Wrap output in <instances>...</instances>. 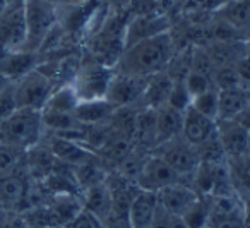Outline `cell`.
I'll use <instances>...</instances> for the list:
<instances>
[{
    "mask_svg": "<svg viewBox=\"0 0 250 228\" xmlns=\"http://www.w3.org/2000/svg\"><path fill=\"white\" fill-rule=\"evenodd\" d=\"M177 53L171 33H163L125 48L115 66V72L134 77H151L165 72Z\"/></svg>",
    "mask_w": 250,
    "mask_h": 228,
    "instance_id": "1",
    "label": "cell"
},
{
    "mask_svg": "<svg viewBox=\"0 0 250 228\" xmlns=\"http://www.w3.org/2000/svg\"><path fill=\"white\" fill-rule=\"evenodd\" d=\"M129 12L110 11L104 21L83 42V57L91 62L115 67L125 50V28Z\"/></svg>",
    "mask_w": 250,
    "mask_h": 228,
    "instance_id": "2",
    "label": "cell"
},
{
    "mask_svg": "<svg viewBox=\"0 0 250 228\" xmlns=\"http://www.w3.org/2000/svg\"><path fill=\"white\" fill-rule=\"evenodd\" d=\"M45 136L43 118L40 110L18 108L5 120L0 122V144L12 146L21 151H28L40 144Z\"/></svg>",
    "mask_w": 250,
    "mask_h": 228,
    "instance_id": "3",
    "label": "cell"
},
{
    "mask_svg": "<svg viewBox=\"0 0 250 228\" xmlns=\"http://www.w3.org/2000/svg\"><path fill=\"white\" fill-rule=\"evenodd\" d=\"M26 46L24 50L38 52L46 36L59 24V9L46 0H24Z\"/></svg>",
    "mask_w": 250,
    "mask_h": 228,
    "instance_id": "4",
    "label": "cell"
},
{
    "mask_svg": "<svg viewBox=\"0 0 250 228\" xmlns=\"http://www.w3.org/2000/svg\"><path fill=\"white\" fill-rule=\"evenodd\" d=\"M113 76L115 67L101 66V64L91 62L83 57V64L74 76L70 86L74 88L79 101L104 100Z\"/></svg>",
    "mask_w": 250,
    "mask_h": 228,
    "instance_id": "5",
    "label": "cell"
},
{
    "mask_svg": "<svg viewBox=\"0 0 250 228\" xmlns=\"http://www.w3.org/2000/svg\"><path fill=\"white\" fill-rule=\"evenodd\" d=\"M55 88L57 84L53 83L52 77L36 67L14 83V96L18 108H31V110L42 112Z\"/></svg>",
    "mask_w": 250,
    "mask_h": 228,
    "instance_id": "6",
    "label": "cell"
},
{
    "mask_svg": "<svg viewBox=\"0 0 250 228\" xmlns=\"http://www.w3.org/2000/svg\"><path fill=\"white\" fill-rule=\"evenodd\" d=\"M171 26H173V18L167 9L129 16V23L125 28V48L144 42V40L168 33Z\"/></svg>",
    "mask_w": 250,
    "mask_h": 228,
    "instance_id": "7",
    "label": "cell"
},
{
    "mask_svg": "<svg viewBox=\"0 0 250 228\" xmlns=\"http://www.w3.org/2000/svg\"><path fill=\"white\" fill-rule=\"evenodd\" d=\"M153 153L163 158L190 185L192 175L197 170V166L201 165V158H199V151L195 146H192L182 136H178L171 141L160 144Z\"/></svg>",
    "mask_w": 250,
    "mask_h": 228,
    "instance_id": "8",
    "label": "cell"
},
{
    "mask_svg": "<svg viewBox=\"0 0 250 228\" xmlns=\"http://www.w3.org/2000/svg\"><path fill=\"white\" fill-rule=\"evenodd\" d=\"M26 36L24 2H12L0 12V50L5 53L24 50Z\"/></svg>",
    "mask_w": 250,
    "mask_h": 228,
    "instance_id": "9",
    "label": "cell"
},
{
    "mask_svg": "<svg viewBox=\"0 0 250 228\" xmlns=\"http://www.w3.org/2000/svg\"><path fill=\"white\" fill-rule=\"evenodd\" d=\"M136 183L141 190L158 194L160 190H163L165 187H168V185H173V183H187V182H185L184 177L178 175L163 158H160L158 155L151 153L146 161H144L139 175H137Z\"/></svg>",
    "mask_w": 250,
    "mask_h": 228,
    "instance_id": "10",
    "label": "cell"
},
{
    "mask_svg": "<svg viewBox=\"0 0 250 228\" xmlns=\"http://www.w3.org/2000/svg\"><path fill=\"white\" fill-rule=\"evenodd\" d=\"M29 189L31 179L24 168L11 175L0 177V211L21 214L28 207Z\"/></svg>",
    "mask_w": 250,
    "mask_h": 228,
    "instance_id": "11",
    "label": "cell"
},
{
    "mask_svg": "<svg viewBox=\"0 0 250 228\" xmlns=\"http://www.w3.org/2000/svg\"><path fill=\"white\" fill-rule=\"evenodd\" d=\"M147 77H134L115 72L106 100L117 108H141Z\"/></svg>",
    "mask_w": 250,
    "mask_h": 228,
    "instance_id": "12",
    "label": "cell"
},
{
    "mask_svg": "<svg viewBox=\"0 0 250 228\" xmlns=\"http://www.w3.org/2000/svg\"><path fill=\"white\" fill-rule=\"evenodd\" d=\"M42 142L52 151V155L59 161L70 166L84 165V163H87L89 160H93L96 156V153H93L89 148H86L81 142L69 137H62V136L57 134H50V132H45Z\"/></svg>",
    "mask_w": 250,
    "mask_h": 228,
    "instance_id": "13",
    "label": "cell"
},
{
    "mask_svg": "<svg viewBox=\"0 0 250 228\" xmlns=\"http://www.w3.org/2000/svg\"><path fill=\"white\" fill-rule=\"evenodd\" d=\"M216 136L228 160L242 158L250 144V134L235 120H216Z\"/></svg>",
    "mask_w": 250,
    "mask_h": 228,
    "instance_id": "14",
    "label": "cell"
},
{
    "mask_svg": "<svg viewBox=\"0 0 250 228\" xmlns=\"http://www.w3.org/2000/svg\"><path fill=\"white\" fill-rule=\"evenodd\" d=\"M216 136V120L199 114L192 107L184 112V124H182V137L192 146L199 148L211 137Z\"/></svg>",
    "mask_w": 250,
    "mask_h": 228,
    "instance_id": "15",
    "label": "cell"
},
{
    "mask_svg": "<svg viewBox=\"0 0 250 228\" xmlns=\"http://www.w3.org/2000/svg\"><path fill=\"white\" fill-rule=\"evenodd\" d=\"M197 197L199 194L187 183H173L158 192L160 206L177 218H180L197 201Z\"/></svg>",
    "mask_w": 250,
    "mask_h": 228,
    "instance_id": "16",
    "label": "cell"
},
{
    "mask_svg": "<svg viewBox=\"0 0 250 228\" xmlns=\"http://www.w3.org/2000/svg\"><path fill=\"white\" fill-rule=\"evenodd\" d=\"M81 199H83L84 209L94 214L101 223H104V227L110 228L111 216H113V206H111V194L110 189H108L106 180L83 190Z\"/></svg>",
    "mask_w": 250,
    "mask_h": 228,
    "instance_id": "17",
    "label": "cell"
},
{
    "mask_svg": "<svg viewBox=\"0 0 250 228\" xmlns=\"http://www.w3.org/2000/svg\"><path fill=\"white\" fill-rule=\"evenodd\" d=\"M38 52H29V50H19V52H9L0 57V74L5 76L9 81L16 83L22 76L31 72L33 69L40 66Z\"/></svg>",
    "mask_w": 250,
    "mask_h": 228,
    "instance_id": "18",
    "label": "cell"
},
{
    "mask_svg": "<svg viewBox=\"0 0 250 228\" xmlns=\"http://www.w3.org/2000/svg\"><path fill=\"white\" fill-rule=\"evenodd\" d=\"M160 207L158 194L139 190L130 204L129 214H127V225L129 228H151L156 211Z\"/></svg>",
    "mask_w": 250,
    "mask_h": 228,
    "instance_id": "19",
    "label": "cell"
},
{
    "mask_svg": "<svg viewBox=\"0 0 250 228\" xmlns=\"http://www.w3.org/2000/svg\"><path fill=\"white\" fill-rule=\"evenodd\" d=\"M212 14L228 23L243 42L250 38V0H229Z\"/></svg>",
    "mask_w": 250,
    "mask_h": 228,
    "instance_id": "20",
    "label": "cell"
},
{
    "mask_svg": "<svg viewBox=\"0 0 250 228\" xmlns=\"http://www.w3.org/2000/svg\"><path fill=\"white\" fill-rule=\"evenodd\" d=\"M117 112V107L104 100L79 101L74 110V118L83 125H103L108 124Z\"/></svg>",
    "mask_w": 250,
    "mask_h": 228,
    "instance_id": "21",
    "label": "cell"
},
{
    "mask_svg": "<svg viewBox=\"0 0 250 228\" xmlns=\"http://www.w3.org/2000/svg\"><path fill=\"white\" fill-rule=\"evenodd\" d=\"M250 105V90L238 86L218 90V120H233Z\"/></svg>",
    "mask_w": 250,
    "mask_h": 228,
    "instance_id": "22",
    "label": "cell"
},
{
    "mask_svg": "<svg viewBox=\"0 0 250 228\" xmlns=\"http://www.w3.org/2000/svg\"><path fill=\"white\" fill-rule=\"evenodd\" d=\"M173 83L175 81L171 79L167 72H158V74H154V76L147 77L141 108H153V110H158V108L165 107V105L168 103V98H170Z\"/></svg>",
    "mask_w": 250,
    "mask_h": 228,
    "instance_id": "23",
    "label": "cell"
},
{
    "mask_svg": "<svg viewBox=\"0 0 250 228\" xmlns=\"http://www.w3.org/2000/svg\"><path fill=\"white\" fill-rule=\"evenodd\" d=\"M182 124H184V112L171 108L170 105L156 110V148L163 142L182 136ZM154 148V149H156Z\"/></svg>",
    "mask_w": 250,
    "mask_h": 228,
    "instance_id": "24",
    "label": "cell"
},
{
    "mask_svg": "<svg viewBox=\"0 0 250 228\" xmlns=\"http://www.w3.org/2000/svg\"><path fill=\"white\" fill-rule=\"evenodd\" d=\"M204 46L216 67L233 66L240 57L247 53L245 42H209Z\"/></svg>",
    "mask_w": 250,
    "mask_h": 228,
    "instance_id": "25",
    "label": "cell"
},
{
    "mask_svg": "<svg viewBox=\"0 0 250 228\" xmlns=\"http://www.w3.org/2000/svg\"><path fill=\"white\" fill-rule=\"evenodd\" d=\"M77 103V94L74 91V88L70 84H62V86H57L53 90V93L50 94L48 101L43 107L42 112L46 114H65V115H74Z\"/></svg>",
    "mask_w": 250,
    "mask_h": 228,
    "instance_id": "26",
    "label": "cell"
},
{
    "mask_svg": "<svg viewBox=\"0 0 250 228\" xmlns=\"http://www.w3.org/2000/svg\"><path fill=\"white\" fill-rule=\"evenodd\" d=\"M180 220L187 228H208L211 220V196H199Z\"/></svg>",
    "mask_w": 250,
    "mask_h": 228,
    "instance_id": "27",
    "label": "cell"
},
{
    "mask_svg": "<svg viewBox=\"0 0 250 228\" xmlns=\"http://www.w3.org/2000/svg\"><path fill=\"white\" fill-rule=\"evenodd\" d=\"M24 156L26 151L7 144H0V177L11 175L24 168Z\"/></svg>",
    "mask_w": 250,
    "mask_h": 228,
    "instance_id": "28",
    "label": "cell"
},
{
    "mask_svg": "<svg viewBox=\"0 0 250 228\" xmlns=\"http://www.w3.org/2000/svg\"><path fill=\"white\" fill-rule=\"evenodd\" d=\"M190 107L199 114L218 120V88H211V90L194 96Z\"/></svg>",
    "mask_w": 250,
    "mask_h": 228,
    "instance_id": "29",
    "label": "cell"
},
{
    "mask_svg": "<svg viewBox=\"0 0 250 228\" xmlns=\"http://www.w3.org/2000/svg\"><path fill=\"white\" fill-rule=\"evenodd\" d=\"M212 83H214V86L218 88V90H228V88L242 86L238 79V74H236L235 64H233V66L216 67L214 76H212Z\"/></svg>",
    "mask_w": 250,
    "mask_h": 228,
    "instance_id": "30",
    "label": "cell"
},
{
    "mask_svg": "<svg viewBox=\"0 0 250 228\" xmlns=\"http://www.w3.org/2000/svg\"><path fill=\"white\" fill-rule=\"evenodd\" d=\"M182 83H184V86L187 88L188 94H190L192 98L197 96V94H201V93H204V91L211 90V88H216L211 77L202 76V74L194 72V70H188V74L184 77Z\"/></svg>",
    "mask_w": 250,
    "mask_h": 228,
    "instance_id": "31",
    "label": "cell"
},
{
    "mask_svg": "<svg viewBox=\"0 0 250 228\" xmlns=\"http://www.w3.org/2000/svg\"><path fill=\"white\" fill-rule=\"evenodd\" d=\"M190 103H192V96L188 94L187 88L184 86L182 81H175L167 105H170L171 108H175L178 112H185L190 107Z\"/></svg>",
    "mask_w": 250,
    "mask_h": 228,
    "instance_id": "32",
    "label": "cell"
},
{
    "mask_svg": "<svg viewBox=\"0 0 250 228\" xmlns=\"http://www.w3.org/2000/svg\"><path fill=\"white\" fill-rule=\"evenodd\" d=\"M18 110V103H16L14 96V83L7 88L5 91L0 93V122L5 120L11 114Z\"/></svg>",
    "mask_w": 250,
    "mask_h": 228,
    "instance_id": "33",
    "label": "cell"
},
{
    "mask_svg": "<svg viewBox=\"0 0 250 228\" xmlns=\"http://www.w3.org/2000/svg\"><path fill=\"white\" fill-rule=\"evenodd\" d=\"M63 228H106V227L94 214H91L89 211H86L83 207V211L72 221H69Z\"/></svg>",
    "mask_w": 250,
    "mask_h": 228,
    "instance_id": "34",
    "label": "cell"
},
{
    "mask_svg": "<svg viewBox=\"0 0 250 228\" xmlns=\"http://www.w3.org/2000/svg\"><path fill=\"white\" fill-rule=\"evenodd\" d=\"M236 74H238L240 84H242L245 90H250V55L245 53L243 57H240L235 64Z\"/></svg>",
    "mask_w": 250,
    "mask_h": 228,
    "instance_id": "35",
    "label": "cell"
},
{
    "mask_svg": "<svg viewBox=\"0 0 250 228\" xmlns=\"http://www.w3.org/2000/svg\"><path fill=\"white\" fill-rule=\"evenodd\" d=\"M175 218L177 216H171L168 211H165L163 207L160 206L156 211V216H154L153 223H151V228H173Z\"/></svg>",
    "mask_w": 250,
    "mask_h": 228,
    "instance_id": "36",
    "label": "cell"
},
{
    "mask_svg": "<svg viewBox=\"0 0 250 228\" xmlns=\"http://www.w3.org/2000/svg\"><path fill=\"white\" fill-rule=\"evenodd\" d=\"M2 228H29V227L24 221V218H22L19 213H9Z\"/></svg>",
    "mask_w": 250,
    "mask_h": 228,
    "instance_id": "37",
    "label": "cell"
},
{
    "mask_svg": "<svg viewBox=\"0 0 250 228\" xmlns=\"http://www.w3.org/2000/svg\"><path fill=\"white\" fill-rule=\"evenodd\" d=\"M235 122H238L240 125H242L243 129H245L247 132L250 134V105L245 108V110H242L238 115H236L235 118H233Z\"/></svg>",
    "mask_w": 250,
    "mask_h": 228,
    "instance_id": "38",
    "label": "cell"
},
{
    "mask_svg": "<svg viewBox=\"0 0 250 228\" xmlns=\"http://www.w3.org/2000/svg\"><path fill=\"white\" fill-rule=\"evenodd\" d=\"M50 4H53L57 9L60 7H67V5H74V4H79V2H84V0H46Z\"/></svg>",
    "mask_w": 250,
    "mask_h": 228,
    "instance_id": "39",
    "label": "cell"
},
{
    "mask_svg": "<svg viewBox=\"0 0 250 228\" xmlns=\"http://www.w3.org/2000/svg\"><path fill=\"white\" fill-rule=\"evenodd\" d=\"M11 84H12V81H9L7 77L2 76V74H0V93H2V91L7 90V88L11 86Z\"/></svg>",
    "mask_w": 250,
    "mask_h": 228,
    "instance_id": "40",
    "label": "cell"
},
{
    "mask_svg": "<svg viewBox=\"0 0 250 228\" xmlns=\"http://www.w3.org/2000/svg\"><path fill=\"white\" fill-rule=\"evenodd\" d=\"M7 211H0V228L4 227V223H5V218H7Z\"/></svg>",
    "mask_w": 250,
    "mask_h": 228,
    "instance_id": "41",
    "label": "cell"
},
{
    "mask_svg": "<svg viewBox=\"0 0 250 228\" xmlns=\"http://www.w3.org/2000/svg\"><path fill=\"white\" fill-rule=\"evenodd\" d=\"M243 160L247 161V165L250 166V144H249V148H247V153L243 155Z\"/></svg>",
    "mask_w": 250,
    "mask_h": 228,
    "instance_id": "42",
    "label": "cell"
},
{
    "mask_svg": "<svg viewBox=\"0 0 250 228\" xmlns=\"http://www.w3.org/2000/svg\"><path fill=\"white\" fill-rule=\"evenodd\" d=\"M7 5H9V0H0V12L4 11Z\"/></svg>",
    "mask_w": 250,
    "mask_h": 228,
    "instance_id": "43",
    "label": "cell"
},
{
    "mask_svg": "<svg viewBox=\"0 0 250 228\" xmlns=\"http://www.w3.org/2000/svg\"><path fill=\"white\" fill-rule=\"evenodd\" d=\"M245 48H247V53L250 55V38L245 40Z\"/></svg>",
    "mask_w": 250,
    "mask_h": 228,
    "instance_id": "44",
    "label": "cell"
},
{
    "mask_svg": "<svg viewBox=\"0 0 250 228\" xmlns=\"http://www.w3.org/2000/svg\"><path fill=\"white\" fill-rule=\"evenodd\" d=\"M12 2H24V0H9V4H12Z\"/></svg>",
    "mask_w": 250,
    "mask_h": 228,
    "instance_id": "45",
    "label": "cell"
},
{
    "mask_svg": "<svg viewBox=\"0 0 250 228\" xmlns=\"http://www.w3.org/2000/svg\"><path fill=\"white\" fill-rule=\"evenodd\" d=\"M154 2H160V4H165V2H167V0H154ZM171 2V0H170Z\"/></svg>",
    "mask_w": 250,
    "mask_h": 228,
    "instance_id": "46",
    "label": "cell"
},
{
    "mask_svg": "<svg viewBox=\"0 0 250 228\" xmlns=\"http://www.w3.org/2000/svg\"><path fill=\"white\" fill-rule=\"evenodd\" d=\"M45 228H63V227H45Z\"/></svg>",
    "mask_w": 250,
    "mask_h": 228,
    "instance_id": "47",
    "label": "cell"
},
{
    "mask_svg": "<svg viewBox=\"0 0 250 228\" xmlns=\"http://www.w3.org/2000/svg\"><path fill=\"white\" fill-rule=\"evenodd\" d=\"M208 228H211V227H208Z\"/></svg>",
    "mask_w": 250,
    "mask_h": 228,
    "instance_id": "48",
    "label": "cell"
}]
</instances>
